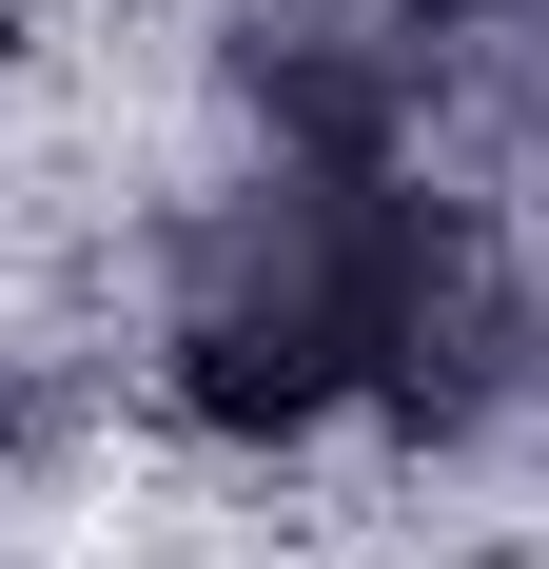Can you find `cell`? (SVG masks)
Returning <instances> with one entry per match:
<instances>
[{"label": "cell", "instance_id": "6da1fadb", "mask_svg": "<svg viewBox=\"0 0 549 569\" xmlns=\"http://www.w3.org/2000/svg\"><path fill=\"white\" fill-rule=\"evenodd\" d=\"M158 393L217 432V452H295L333 412H392V432H510L549 393V295L471 197L392 158H315L274 138L236 197H197L158 256Z\"/></svg>", "mask_w": 549, "mask_h": 569}, {"label": "cell", "instance_id": "7a4b0ae2", "mask_svg": "<svg viewBox=\"0 0 549 569\" xmlns=\"http://www.w3.org/2000/svg\"><path fill=\"white\" fill-rule=\"evenodd\" d=\"M217 59L256 99V138H315V158H373L392 118L432 99L412 0H217Z\"/></svg>", "mask_w": 549, "mask_h": 569}]
</instances>
